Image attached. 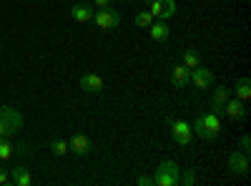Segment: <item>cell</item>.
<instances>
[{"label":"cell","mask_w":251,"mask_h":186,"mask_svg":"<svg viewBox=\"0 0 251 186\" xmlns=\"http://www.w3.org/2000/svg\"><path fill=\"white\" fill-rule=\"evenodd\" d=\"M191 131H196V136H201L203 141H214L221 133V121L216 113H201L191 123Z\"/></svg>","instance_id":"6da1fadb"},{"label":"cell","mask_w":251,"mask_h":186,"mask_svg":"<svg viewBox=\"0 0 251 186\" xmlns=\"http://www.w3.org/2000/svg\"><path fill=\"white\" fill-rule=\"evenodd\" d=\"M20 129H23V116H20V111L13 106H0V136L10 138Z\"/></svg>","instance_id":"7a4b0ae2"},{"label":"cell","mask_w":251,"mask_h":186,"mask_svg":"<svg viewBox=\"0 0 251 186\" xmlns=\"http://www.w3.org/2000/svg\"><path fill=\"white\" fill-rule=\"evenodd\" d=\"M151 179H153V186H176L181 179V169L176 161H163L158 163V169Z\"/></svg>","instance_id":"3957f363"},{"label":"cell","mask_w":251,"mask_h":186,"mask_svg":"<svg viewBox=\"0 0 251 186\" xmlns=\"http://www.w3.org/2000/svg\"><path fill=\"white\" fill-rule=\"evenodd\" d=\"M91 23H96V28H100V30H113V28L121 26V13H118L113 5H111V8H98V10L93 13Z\"/></svg>","instance_id":"277c9868"},{"label":"cell","mask_w":251,"mask_h":186,"mask_svg":"<svg viewBox=\"0 0 251 186\" xmlns=\"http://www.w3.org/2000/svg\"><path fill=\"white\" fill-rule=\"evenodd\" d=\"M149 13L153 15V20H169L176 15V3L174 0H151Z\"/></svg>","instance_id":"5b68a950"},{"label":"cell","mask_w":251,"mask_h":186,"mask_svg":"<svg viewBox=\"0 0 251 186\" xmlns=\"http://www.w3.org/2000/svg\"><path fill=\"white\" fill-rule=\"evenodd\" d=\"M169 123H171V138L176 143H181V146H188V143H191V136H194L191 123H186V121H169Z\"/></svg>","instance_id":"8992f818"},{"label":"cell","mask_w":251,"mask_h":186,"mask_svg":"<svg viewBox=\"0 0 251 186\" xmlns=\"http://www.w3.org/2000/svg\"><path fill=\"white\" fill-rule=\"evenodd\" d=\"M68 151L75 154V156H88L93 151V141L88 136H83V133H73L68 138Z\"/></svg>","instance_id":"52a82bcc"},{"label":"cell","mask_w":251,"mask_h":186,"mask_svg":"<svg viewBox=\"0 0 251 186\" xmlns=\"http://www.w3.org/2000/svg\"><path fill=\"white\" fill-rule=\"evenodd\" d=\"M191 83L196 86V91H206V88H211L214 86V73L203 68V66H196L191 71Z\"/></svg>","instance_id":"ba28073f"},{"label":"cell","mask_w":251,"mask_h":186,"mask_svg":"<svg viewBox=\"0 0 251 186\" xmlns=\"http://www.w3.org/2000/svg\"><path fill=\"white\" fill-rule=\"evenodd\" d=\"M93 5L88 3V0H80V3H75L73 8H71V18L75 20V23H83V26H86V23H91V20H93Z\"/></svg>","instance_id":"9c48e42d"},{"label":"cell","mask_w":251,"mask_h":186,"mask_svg":"<svg viewBox=\"0 0 251 186\" xmlns=\"http://www.w3.org/2000/svg\"><path fill=\"white\" fill-rule=\"evenodd\" d=\"M228 171L234 176H246L249 174V156L241 154V151H234L228 156Z\"/></svg>","instance_id":"30bf717a"},{"label":"cell","mask_w":251,"mask_h":186,"mask_svg":"<svg viewBox=\"0 0 251 186\" xmlns=\"http://www.w3.org/2000/svg\"><path fill=\"white\" fill-rule=\"evenodd\" d=\"M231 98V88H226V86H216L214 93H211V113L216 116H224V103Z\"/></svg>","instance_id":"8fae6325"},{"label":"cell","mask_w":251,"mask_h":186,"mask_svg":"<svg viewBox=\"0 0 251 186\" xmlns=\"http://www.w3.org/2000/svg\"><path fill=\"white\" fill-rule=\"evenodd\" d=\"M224 116L241 121V118L246 116V106H244V101H239L236 96H234V98H228V101L224 103Z\"/></svg>","instance_id":"7c38bea8"},{"label":"cell","mask_w":251,"mask_h":186,"mask_svg":"<svg viewBox=\"0 0 251 186\" xmlns=\"http://www.w3.org/2000/svg\"><path fill=\"white\" fill-rule=\"evenodd\" d=\"M149 33H151V38L156 40V43H163V40H169L171 28H169V23H166V20H153V23L149 26Z\"/></svg>","instance_id":"4fadbf2b"},{"label":"cell","mask_w":251,"mask_h":186,"mask_svg":"<svg viewBox=\"0 0 251 186\" xmlns=\"http://www.w3.org/2000/svg\"><path fill=\"white\" fill-rule=\"evenodd\" d=\"M80 88L86 93H100L103 91V78L96 76V73H86L80 78Z\"/></svg>","instance_id":"5bb4252c"},{"label":"cell","mask_w":251,"mask_h":186,"mask_svg":"<svg viewBox=\"0 0 251 186\" xmlns=\"http://www.w3.org/2000/svg\"><path fill=\"white\" fill-rule=\"evenodd\" d=\"M171 83H174L176 88H186L188 83H191V71H188L183 63L176 66V68L171 71Z\"/></svg>","instance_id":"9a60e30c"},{"label":"cell","mask_w":251,"mask_h":186,"mask_svg":"<svg viewBox=\"0 0 251 186\" xmlns=\"http://www.w3.org/2000/svg\"><path fill=\"white\" fill-rule=\"evenodd\" d=\"M10 181H13L15 186H30V184H33L30 169H28V166H15V169H10Z\"/></svg>","instance_id":"2e32d148"},{"label":"cell","mask_w":251,"mask_h":186,"mask_svg":"<svg viewBox=\"0 0 251 186\" xmlns=\"http://www.w3.org/2000/svg\"><path fill=\"white\" fill-rule=\"evenodd\" d=\"M234 96L239 98V101H249L251 98V80L249 78H239L236 80V86H234Z\"/></svg>","instance_id":"e0dca14e"},{"label":"cell","mask_w":251,"mask_h":186,"mask_svg":"<svg viewBox=\"0 0 251 186\" xmlns=\"http://www.w3.org/2000/svg\"><path fill=\"white\" fill-rule=\"evenodd\" d=\"M183 66H186L188 71H194L196 66H201V55H199V51H196V48L183 51Z\"/></svg>","instance_id":"ac0fdd59"},{"label":"cell","mask_w":251,"mask_h":186,"mask_svg":"<svg viewBox=\"0 0 251 186\" xmlns=\"http://www.w3.org/2000/svg\"><path fill=\"white\" fill-rule=\"evenodd\" d=\"M13 151H15L13 141L5 138V136H0V161H8V159L13 156Z\"/></svg>","instance_id":"d6986e66"},{"label":"cell","mask_w":251,"mask_h":186,"mask_svg":"<svg viewBox=\"0 0 251 186\" xmlns=\"http://www.w3.org/2000/svg\"><path fill=\"white\" fill-rule=\"evenodd\" d=\"M50 151H53V156H66V154H68V141L53 138V141H50Z\"/></svg>","instance_id":"ffe728a7"},{"label":"cell","mask_w":251,"mask_h":186,"mask_svg":"<svg viewBox=\"0 0 251 186\" xmlns=\"http://www.w3.org/2000/svg\"><path fill=\"white\" fill-rule=\"evenodd\" d=\"M133 23H136L138 28H149V26L153 23V15H151L149 10H141V13H136V18H133Z\"/></svg>","instance_id":"44dd1931"},{"label":"cell","mask_w":251,"mask_h":186,"mask_svg":"<svg viewBox=\"0 0 251 186\" xmlns=\"http://www.w3.org/2000/svg\"><path fill=\"white\" fill-rule=\"evenodd\" d=\"M178 184H186V186L196 184V171H194V169H186V171H183V176L178 179Z\"/></svg>","instance_id":"7402d4cb"},{"label":"cell","mask_w":251,"mask_h":186,"mask_svg":"<svg viewBox=\"0 0 251 186\" xmlns=\"http://www.w3.org/2000/svg\"><path fill=\"white\" fill-rule=\"evenodd\" d=\"M239 146H241V154H251V136L246 133V136H241V143H239Z\"/></svg>","instance_id":"603a6c76"},{"label":"cell","mask_w":251,"mask_h":186,"mask_svg":"<svg viewBox=\"0 0 251 186\" xmlns=\"http://www.w3.org/2000/svg\"><path fill=\"white\" fill-rule=\"evenodd\" d=\"M8 184H13L10 181V171L8 169H0V186H8Z\"/></svg>","instance_id":"cb8c5ba5"},{"label":"cell","mask_w":251,"mask_h":186,"mask_svg":"<svg viewBox=\"0 0 251 186\" xmlns=\"http://www.w3.org/2000/svg\"><path fill=\"white\" fill-rule=\"evenodd\" d=\"M136 184H138V186H153V179H151V176H138Z\"/></svg>","instance_id":"d4e9b609"},{"label":"cell","mask_w":251,"mask_h":186,"mask_svg":"<svg viewBox=\"0 0 251 186\" xmlns=\"http://www.w3.org/2000/svg\"><path fill=\"white\" fill-rule=\"evenodd\" d=\"M93 5H98V8H111L113 5V0H91Z\"/></svg>","instance_id":"484cf974"},{"label":"cell","mask_w":251,"mask_h":186,"mask_svg":"<svg viewBox=\"0 0 251 186\" xmlns=\"http://www.w3.org/2000/svg\"><path fill=\"white\" fill-rule=\"evenodd\" d=\"M18 154H28V143H20V146H18Z\"/></svg>","instance_id":"4316f807"},{"label":"cell","mask_w":251,"mask_h":186,"mask_svg":"<svg viewBox=\"0 0 251 186\" xmlns=\"http://www.w3.org/2000/svg\"><path fill=\"white\" fill-rule=\"evenodd\" d=\"M143 3H151V0H143Z\"/></svg>","instance_id":"83f0119b"},{"label":"cell","mask_w":251,"mask_h":186,"mask_svg":"<svg viewBox=\"0 0 251 186\" xmlns=\"http://www.w3.org/2000/svg\"><path fill=\"white\" fill-rule=\"evenodd\" d=\"M88 3H91V0H88Z\"/></svg>","instance_id":"f1b7e54d"}]
</instances>
